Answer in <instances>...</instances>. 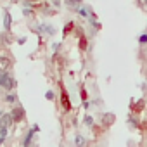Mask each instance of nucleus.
<instances>
[{
  "instance_id": "f257e3e1",
  "label": "nucleus",
  "mask_w": 147,
  "mask_h": 147,
  "mask_svg": "<svg viewBox=\"0 0 147 147\" xmlns=\"http://www.w3.org/2000/svg\"><path fill=\"white\" fill-rule=\"evenodd\" d=\"M12 121H14L12 114H4L2 116V121H0V128H2V130H9V126H11Z\"/></svg>"
},
{
  "instance_id": "f03ea898",
  "label": "nucleus",
  "mask_w": 147,
  "mask_h": 147,
  "mask_svg": "<svg viewBox=\"0 0 147 147\" xmlns=\"http://www.w3.org/2000/svg\"><path fill=\"white\" fill-rule=\"evenodd\" d=\"M0 85L5 87V88H11V87H12V82H11V78L5 75V71H0Z\"/></svg>"
},
{
  "instance_id": "7ed1b4c3",
  "label": "nucleus",
  "mask_w": 147,
  "mask_h": 147,
  "mask_svg": "<svg viewBox=\"0 0 147 147\" xmlns=\"http://www.w3.org/2000/svg\"><path fill=\"white\" fill-rule=\"evenodd\" d=\"M9 67H11V61L7 57H0V71H5L7 73Z\"/></svg>"
},
{
  "instance_id": "20e7f679",
  "label": "nucleus",
  "mask_w": 147,
  "mask_h": 147,
  "mask_svg": "<svg viewBox=\"0 0 147 147\" xmlns=\"http://www.w3.org/2000/svg\"><path fill=\"white\" fill-rule=\"evenodd\" d=\"M11 114H12V118H14V121H19V119L23 118V109H19V107H18V109H14V111H12Z\"/></svg>"
},
{
  "instance_id": "39448f33",
  "label": "nucleus",
  "mask_w": 147,
  "mask_h": 147,
  "mask_svg": "<svg viewBox=\"0 0 147 147\" xmlns=\"http://www.w3.org/2000/svg\"><path fill=\"white\" fill-rule=\"evenodd\" d=\"M104 121H106V125H111L114 121V114H106L104 116Z\"/></svg>"
},
{
  "instance_id": "423d86ee",
  "label": "nucleus",
  "mask_w": 147,
  "mask_h": 147,
  "mask_svg": "<svg viewBox=\"0 0 147 147\" xmlns=\"http://www.w3.org/2000/svg\"><path fill=\"white\" fill-rule=\"evenodd\" d=\"M138 5H140L144 11H147V0H138Z\"/></svg>"
},
{
  "instance_id": "0eeeda50",
  "label": "nucleus",
  "mask_w": 147,
  "mask_h": 147,
  "mask_svg": "<svg viewBox=\"0 0 147 147\" xmlns=\"http://www.w3.org/2000/svg\"><path fill=\"white\" fill-rule=\"evenodd\" d=\"M75 142H76V144H80V145H82V144H83V142H85V140H83V138H82V137H76V138H75Z\"/></svg>"
}]
</instances>
